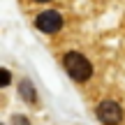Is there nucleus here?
Returning a JSON list of instances; mask_svg holds the SVG:
<instances>
[{"label": "nucleus", "mask_w": 125, "mask_h": 125, "mask_svg": "<svg viewBox=\"0 0 125 125\" xmlns=\"http://www.w3.org/2000/svg\"><path fill=\"white\" fill-rule=\"evenodd\" d=\"M62 62H65L67 74L74 81H79V83H83V81H88L93 76V62L86 58L83 53H79V51H67Z\"/></svg>", "instance_id": "1"}, {"label": "nucleus", "mask_w": 125, "mask_h": 125, "mask_svg": "<svg viewBox=\"0 0 125 125\" xmlns=\"http://www.w3.org/2000/svg\"><path fill=\"white\" fill-rule=\"evenodd\" d=\"M35 26H37V30L46 32V35H56V32L62 28V14L56 12V9H46V12L37 14Z\"/></svg>", "instance_id": "2"}, {"label": "nucleus", "mask_w": 125, "mask_h": 125, "mask_svg": "<svg viewBox=\"0 0 125 125\" xmlns=\"http://www.w3.org/2000/svg\"><path fill=\"white\" fill-rule=\"evenodd\" d=\"M97 118L104 125H118L123 121V109L116 100H102L97 107Z\"/></svg>", "instance_id": "3"}, {"label": "nucleus", "mask_w": 125, "mask_h": 125, "mask_svg": "<svg viewBox=\"0 0 125 125\" xmlns=\"http://www.w3.org/2000/svg\"><path fill=\"white\" fill-rule=\"evenodd\" d=\"M19 93H21V97L26 100V102H30V104L37 102V93H35V88H32V83L28 79H23L21 83H19Z\"/></svg>", "instance_id": "4"}, {"label": "nucleus", "mask_w": 125, "mask_h": 125, "mask_svg": "<svg viewBox=\"0 0 125 125\" xmlns=\"http://www.w3.org/2000/svg\"><path fill=\"white\" fill-rule=\"evenodd\" d=\"M0 83H2V86L9 83V70H2V72H0Z\"/></svg>", "instance_id": "5"}, {"label": "nucleus", "mask_w": 125, "mask_h": 125, "mask_svg": "<svg viewBox=\"0 0 125 125\" xmlns=\"http://www.w3.org/2000/svg\"><path fill=\"white\" fill-rule=\"evenodd\" d=\"M14 125H28V118L26 116H14Z\"/></svg>", "instance_id": "6"}, {"label": "nucleus", "mask_w": 125, "mask_h": 125, "mask_svg": "<svg viewBox=\"0 0 125 125\" xmlns=\"http://www.w3.org/2000/svg\"><path fill=\"white\" fill-rule=\"evenodd\" d=\"M37 2H49V0H37Z\"/></svg>", "instance_id": "7"}]
</instances>
